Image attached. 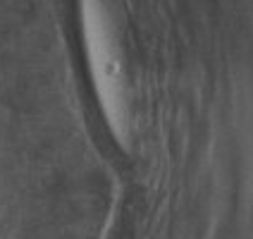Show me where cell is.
<instances>
[{
  "instance_id": "obj_1",
  "label": "cell",
  "mask_w": 253,
  "mask_h": 239,
  "mask_svg": "<svg viewBox=\"0 0 253 239\" xmlns=\"http://www.w3.org/2000/svg\"><path fill=\"white\" fill-rule=\"evenodd\" d=\"M82 19H84V39L91 62V74L96 82V94L100 98L103 113L117 137L125 139L129 132V100H126V84L120 60L115 55L110 29L105 19V10L100 0H82Z\"/></svg>"
}]
</instances>
